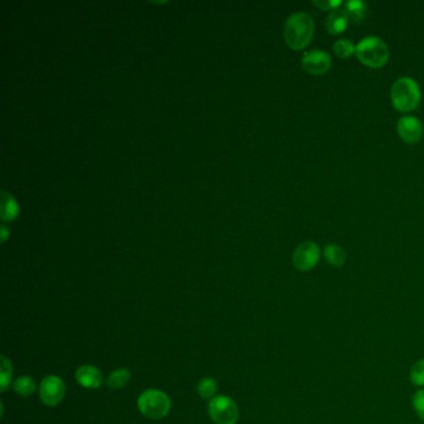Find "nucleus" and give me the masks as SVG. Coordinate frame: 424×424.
Segmentation results:
<instances>
[{"instance_id":"nucleus-1","label":"nucleus","mask_w":424,"mask_h":424,"mask_svg":"<svg viewBox=\"0 0 424 424\" xmlns=\"http://www.w3.org/2000/svg\"><path fill=\"white\" fill-rule=\"evenodd\" d=\"M314 34V19L308 12L291 14L284 26V39L290 49H305L311 43Z\"/></svg>"},{"instance_id":"nucleus-2","label":"nucleus","mask_w":424,"mask_h":424,"mask_svg":"<svg viewBox=\"0 0 424 424\" xmlns=\"http://www.w3.org/2000/svg\"><path fill=\"white\" fill-rule=\"evenodd\" d=\"M422 99L421 89L417 81L403 76L396 80L391 89V101L394 109L400 112H411L418 107Z\"/></svg>"},{"instance_id":"nucleus-3","label":"nucleus","mask_w":424,"mask_h":424,"mask_svg":"<svg viewBox=\"0 0 424 424\" xmlns=\"http://www.w3.org/2000/svg\"><path fill=\"white\" fill-rule=\"evenodd\" d=\"M356 56L363 65L372 68H381L388 62L389 50L380 37H366L357 44Z\"/></svg>"},{"instance_id":"nucleus-4","label":"nucleus","mask_w":424,"mask_h":424,"mask_svg":"<svg viewBox=\"0 0 424 424\" xmlns=\"http://www.w3.org/2000/svg\"><path fill=\"white\" fill-rule=\"evenodd\" d=\"M137 406L140 412L147 418L160 419L169 413L171 400L162 391L147 389L138 397Z\"/></svg>"},{"instance_id":"nucleus-5","label":"nucleus","mask_w":424,"mask_h":424,"mask_svg":"<svg viewBox=\"0 0 424 424\" xmlns=\"http://www.w3.org/2000/svg\"><path fill=\"white\" fill-rule=\"evenodd\" d=\"M208 412L215 424H235L239 418L237 403L227 396H218L210 400Z\"/></svg>"},{"instance_id":"nucleus-6","label":"nucleus","mask_w":424,"mask_h":424,"mask_svg":"<svg viewBox=\"0 0 424 424\" xmlns=\"http://www.w3.org/2000/svg\"><path fill=\"white\" fill-rule=\"evenodd\" d=\"M321 252L314 241H304L296 246L293 254V264L297 270L310 271L319 263Z\"/></svg>"},{"instance_id":"nucleus-7","label":"nucleus","mask_w":424,"mask_h":424,"mask_svg":"<svg viewBox=\"0 0 424 424\" xmlns=\"http://www.w3.org/2000/svg\"><path fill=\"white\" fill-rule=\"evenodd\" d=\"M40 400L45 406L55 407L62 402L65 396V385L60 377L48 376L40 383L39 389Z\"/></svg>"},{"instance_id":"nucleus-8","label":"nucleus","mask_w":424,"mask_h":424,"mask_svg":"<svg viewBox=\"0 0 424 424\" xmlns=\"http://www.w3.org/2000/svg\"><path fill=\"white\" fill-rule=\"evenodd\" d=\"M331 56L322 50H311L302 56V66L308 74H326L331 68Z\"/></svg>"},{"instance_id":"nucleus-9","label":"nucleus","mask_w":424,"mask_h":424,"mask_svg":"<svg viewBox=\"0 0 424 424\" xmlns=\"http://www.w3.org/2000/svg\"><path fill=\"white\" fill-rule=\"evenodd\" d=\"M397 132L402 141L414 145L418 143L423 136V125L417 117H402L397 123Z\"/></svg>"},{"instance_id":"nucleus-10","label":"nucleus","mask_w":424,"mask_h":424,"mask_svg":"<svg viewBox=\"0 0 424 424\" xmlns=\"http://www.w3.org/2000/svg\"><path fill=\"white\" fill-rule=\"evenodd\" d=\"M76 380L80 383L82 387L95 389L99 388L102 385V375L99 369L90 365L81 366L80 369L76 371Z\"/></svg>"},{"instance_id":"nucleus-11","label":"nucleus","mask_w":424,"mask_h":424,"mask_svg":"<svg viewBox=\"0 0 424 424\" xmlns=\"http://www.w3.org/2000/svg\"><path fill=\"white\" fill-rule=\"evenodd\" d=\"M349 21L350 20L344 9L336 8L326 18V29L332 35H338L347 29Z\"/></svg>"},{"instance_id":"nucleus-12","label":"nucleus","mask_w":424,"mask_h":424,"mask_svg":"<svg viewBox=\"0 0 424 424\" xmlns=\"http://www.w3.org/2000/svg\"><path fill=\"white\" fill-rule=\"evenodd\" d=\"M344 9L349 20L353 21L355 24H360L362 23L363 19L366 17V12H367V8L366 4L363 1L360 0H349L344 4Z\"/></svg>"},{"instance_id":"nucleus-13","label":"nucleus","mask_w":424,"mask_h":424,"mask_svg":"<svg viewBox=\"0 0 424 424\" xmlns=\"http://www.w3.org/2000/svg\"><path fill=\"white\" fill-rule=\"evenodd\" d=\"M326 261L332 266L341 268L346 263V252L341 246L338 244H329L324 249Z\"/></svg>"},{"instance_id":"nucleus-14","label":"nucleus","mask_w":424,"mask_h":424,"mask_svg":"<svg viewBox=\"0 0 424 424\" xmlns=\"http://www.w3.org/2000/svg\"><path fill=\"white\" fill-rule=\"evenodd\" d=\"M18 212V205L14 198L6 192H1V219L4 221H14Z\"/></svg>"},{"instance_id":"nucleus-15","label":"nucleus","mask_w":424,"mask_h":424,"mask_svg":"<svg viewBox=\"0 0 424 424\" xmlns=\"http://www.w3.org/2000/svg\"><path fill=\"white\" fill-rule=\"evenodd\" d=\"M333 53L340 59H349L353 54H356V45L349 39H340L333 44Z\"/></svg>"},{"instance_id":"nucleus-16","label":"nucleus","mask_w":424,"mask_h":424,"mask_svg":"<svg viewBox=\"0 0 424 424\" xmlns=\"http://www.w3.org/2000/svg\"><path fill=\"white\" fill-rule=\"evenodd\" d=\"M35 388H37V385H35V381L30 378V377H28V376H24V377H20L18 378L15 383H14V389H15V392L19 394V396H23V397H29L31 394L35 392Z\"/></svg>"},{"instance_id":"nucleus-17","label":"nucleus","mask_w":424,"mask_h":424,"mask_svg":"<svg viewBox=\"0 0 424 424\" xmlns=\"http://www.w3.org/2000/svg\"><path fill=\"white\" fill-rule=\"evenodd\" d=\"M129 378H131V372L129 369H116L109 377L107 385L112 389H117V388L123 387L129 382Z\"/></svg>"},{"instance_id":"nucleus-18","label":"nucleus","mask_w":424,"mask_h":424,"mask_svg":"<svg viewBox=\"0 0 424 424\" xmlns=\"http://www.w3.org/2000/svg\"><path fill=\"white\" fill-rule=\"evenodd\" d=\"M0 389L4 392L10 386L12 380V365L6 360V357H1V367H0Z\"/></svg>"},{"instance_id":"nucleus-19","label":"nucleus","mask_w":424,"mask_h":424,"mask_svg":"<svg viewBox=\"0 0 424 424\" xmlns=\"http://www.w3.org/2000/svg\"><path fill=\"white\" fill-rule=\"evenodd\" d=\"M409 380L412 382V385L417 387H423L424 386V358L419 360L414 363L409 372Z\"/></svg>"},{"instance_id":"nucleus-20","label":"nucleus","mask_w":424,"mask_h":424,"mask_svg":"<svg viewBox=\"0 0 424 424\" xmlns=\"http://www.w3.org/2000/svg\"><path fill=\"white\" fill-rule=\"evenodd\" d=\"M216 392V382L213 378H204L198 385V394L203 397L204 400H210Z\"/></svg>"},{"instance_id":"nucleus-21","label":"nucleus","mask_w":424,"mask_h":424,"mask_svg":"<svg viewBox=\"0 0 424 424\" xmlns=\"http://www.w3.org/2000/svg\"><path fill=\"white\" fill-rule=\"evenodd\" d=\"M413 407L419 416V418L424 422V389L417 391L412 398Z\"/></svg>"},{"instance_id":"nucleus-22","label":"nucleus","mask_w":424,"mask_h":424,"mask_svg":"<svg viewBox=\"0 0 424 424\" xmlns=\"http://www.w3.org/2000/svg\"><path fill=\"white\" fill-rule=\"evenodd\" d=\"M313 4L317 6L321 10H333L342 3L340 0H317V1H313Z\"/></svg>"},{"instance_id":"nucleus-23","label":"nucleus","mask_w":424,"mask_h":424,"mask_svg":"<svg viewBox=\"0 0 424 424\" xmlns=\"http://www.w3.org/2000/svg\"><path fill=\"white\" fill-rule=\"evenodd\" d=\"M1 232H3V238H1V239H3V243H4L6 239V228L4 227V225L1 227Z\"/></svg>"}]
</instances>
